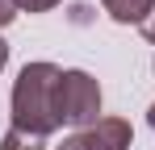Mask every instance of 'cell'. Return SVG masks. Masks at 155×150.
I'll list each match as a JSON object with an SVG mask.
<instances>
[{
    "mask_svg": "<svg viewBox=\"0 0 155 150\" xmlns=\"http://www.w3.org/2000/svg\"><path fill=\"white\" fill-rule=\"evenodd\" d=\"M4 63H8V42L0 38V71H4Z\"/></svg>",
    "mask_w": 155,
    "mask_h": 150,
    "instance_id": "obj_9",
    "label": "cell"
},
{
    "mask_svg": "<svg viewBox=\"0 0 155 150\" xmlns=\"http://www.w3.org/2000/svg\"><path fill=\"white\" fill-rule=\"evenodd\" d=\"M147 121H151V129H155V104H151V113H147Z\"/></svg>",
    "mask_w": 155,
    "mask_h": 150,
    "instance_id": "obj_10",
    "label": "cell"
},
{
    "mask_svg": "<svg viewBox=\"0 0 155 150\" xmlns=\"http://www.w3.org/2000/svg\"><path fill=\"white\" fill-rule=\"evenodd\" d=\"M101 4H105V13L122 25H143L155 13V0H101Z\"/></svg>",
    "mask_w": 155,
    "mask_h": 150,
    "instance_id": "obj_4",
    "label": "cell"
},
{
    "mask_svg": "<svg viewBox=\"0 0 155 150\" xmlns=\"http://www.w3.org/2000/svg\"><path fill=\"white\" fill-rule=\"evenodd\" d=\"M13 4H17L21 13H46V8H54L59 0H13Z\"/></svg>",
    "mask_w": 155,
    "mask_h": 150,
    "instance_id": "obj_6",
    "label": "cell"
},
{
    "mask_svg": "<svg viewBox=\"0 0 155 150\" xmlns=\"http://www.w3.org/2000/svg\"><path fill=\"white\" fill-rule=\"evenodd\" d=\"M59 113L76 129L97 125L101 121V83L88 71H63V79H59Z\"/></svg>",
    "mask_w": 155,
    "mask_h": 150,
    "instance_id": "obj_2",
    "label": "cell"
},
{
    "mask_svg": "<svg viewBox=\"0 0 155 150\" xmlns=\"http://www.w3.org/2000/svg\"><path fill=\"white\" fill-rule=\"evenodd\" d=\"M59 79L63 71L54 63H25L13 83V129L29 138H51L63 125L59 113Z\"/></svg>",
    "mask_w": 155,
    "mask_h": 150,
    "instance_id": "obj_1",
    "label": "cell"
},
{
    "mask_svg": "<svg viewBox=\"0 0 155 150\" xmlns=\"http://www.w3.org/2000/svg\"><path fill=\"white\" fill-rule=\"evenodd\" d=\"M13 17H17V4H13V0H0V29L13 21Z\"/></svg>",
    "mask_w": 155,
    "mask_h": 150,
    "instance_id": "obj_7",
    "label": "cell"
},
{
    "mask_svg": "<svg viewBox=\"0 0 155 150\" xmlns=\"http://www.w3.org/2000/svg\"><path fill=\"white\" fill-rule=\"evenodd\" d=\"M0 150H42V138H29V133L8 129V133H4V142H0Z\"/></svg>",
    "mask_w": 155,
    "mask_h": 150,
    "instance_id": "obj_5",
    "label": "cell"
},
{
    "mask_svg": "<svg viewBox=\"0 0 155 150\" xmlns=\"http://www.w3.org/2000/svg\"><path fill=\"white\" fill-rule=\"evenodd\" d=\"M143 38H147V42H155V13L143 21Z\"/></svg>",
    "mask_w": 155,
    "mask_h": 150,
    "instance_id": "obj_8",
    "label": "cell"
},
{
    "mask_svg": "<svg viewBox=\"0 0 155 150\" xmlns=\"http://www.w3.org/2000/svg\"><path fill=\"white\" fill-rule=\"evenodd\" d=\"M134 133H130V121L122 117H101L88 129H76L71 138H63L59 150H130Z\"/></svg>",
    "mask_w": 155,
    "mask_h": 150,
    "instance_id": "obj_3",
    "label": "cell"
}]
</instances>
